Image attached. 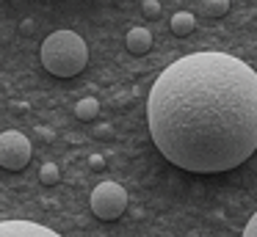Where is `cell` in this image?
I'll return each instance as SVG.
<instances>
[{"instance_id": "6", "label": "cell", "mask_w": 257, "mask_h": 237, "mask_svg": "<svg viewBox=\"0 0 257 237\" xmlns=\"http://www.w3.org/2000/svg\"><path fill=\"white\" fill-rule=\"evenodd\" d=\"M124 44H127V50L133 55H147L152 47V33L147 31V28H130Z\"/></svg>"}, {"instance_id": "10", "label": "cell", "mask_w": 257, "mask_h": 237, "mask_svg": "<svg viewBox=\"0 0 257 237\" xmlns=\"http://www.w3.org/2000/svg\"><path fill=\"white\" fill-rule=\"evenodd\" d=\"M229 11V0H207L205 3V14L207 17H224Z\"/></svg>"}, {"instance_id": "3", "label": "cell", "mask_w": 257, "mask_h": 237, "mask_svg": "<svg viewBox=\"0 0 257 237\" xmlns=\"http://www.w3.org/2000/svg\"><path fill=\"white\" fill-rule=\"evenodd\" d=\"M91 212L100 220H116L119 215L127 209V193H124L122 185L116 182H100V185L91 190Z\"/></svg>"}, {"instance_id": "11", "label": "cell", "mask_w": 257, "mask_h": 237, "mask_svg": "<svg viewBox=\"0 0 257 237\" xmlns=\"http://www.w3.org/2000/svg\"><path fill=\"white\" fill-rule=\"evenodd\" d=\"M141 11H144L150 20H155V17H161V3H158V0H144V3H141Z\"/></svg>"}, {"instance_id": "13", "label": "cell", "mask_w": 257, "mask_h": 237, "mask_svg": "<svg viewBox=\"0 0 257 237\" xmlns=\"http://www.w3.org/2000/svg\"><path fill=\"white\" fill-rule=\"evenodd\" d=\"M89 165H91V168H94V171H100V168H105V160H102L100 154H91Z\"/></svg>"}, {"instance_id": "4", "label": "cell", "mask_w": 257, "mask_h": 237, "mask_svg": "<svg viewBox=\"0 0 257 237\" xmlns=\"http://www.w3.org/2000/svg\"><path fill=\"white\" fill-rule=\"evenodd\" d=\"M31 163V141L17 130L0 132V165L6 171H23Z\"/></svg>"}, {"instance_id": "9", "label": "cell", "mask_w": 257, "mask_h": 237, "mask_svg": "<svg viewBox=\"0 0 257 237\" xmlns=\"http://www.w3.org/2000/svg\"><path fill=\"white\" fill-rule=\"evenodd\" d=\"M58 165L56 163H45L39 168V179H42V185H58Z\"/></svg>"}, {"instance_id": "1", "label": "cell", "mask_w": 257, "mask_h": 237, "mask_svg": "<svg viewBox=\"0 0 257 237\" xmlns=\"http://www.w3.org/2000/svg\"><path fill=\"white\" fill-rule=\"evenodd\" d=\"M147 121L158 152L191 174H218L257 149V72L229 53H191L152 83Z\"/></svg>"}, {"instance_id": "12", "label": "cell", "mask_w": 257, "mask_h": 237, "mask_svg": "<svg viewBox=\"0 0 257 237\" xmlns=\"http://www.w3.org/2000/svg\"><path fill=\"white\" fill-rule=\"evenodd\" d=\"M243 237H257V212L249 218V223H246V229H243Z\"/></svg>"}, {"instance_id": "8", "label": "cell", "mask_w": 257, "mask_h": 237, "mask_svg": "<svg viewBox=\"0 0 257 237\" xmlns=\"http://www.w3.org/2000/svg\"><path fill=\"white\" fill-rule=\"evenodd\" d=\"M97 113H100V102H97L94 97H86V99H80V102L75 105V116H78L80 121L97 119Z\"/></svg>"}, {"instance_id": "5", "label": "cell", "mask_w": 257, "mask_h": 237, "mask_svg": "<svg viewBox=\"0 0 257 237\" xmlns=\"http://www.w3.org/2000/svg\"><path fill=\"white\" fill-rule=\"evenodd\" d=\"M0 237H61L34 220H0Z\"/></svg>"}, {"instance_id": "7", "label": "cell", "mask_w": 257, "mask_h": 237, "mask_svg": "<svg viewBox=\"0 0 257 237\" xmlns=\"http://www.w3.org/2000/svg\"><path fill=\"white\" fill-rule=\"evenodd\" d=\"M194 25H196V20H194L191 11H177V14L172 17V31L177 33V36H188V33L194 31Z\"/></svg>"}, {"instance_id": "2", "label": "cell", "mask_w": 257, "mask_h": 237, "mask_svg": "<svg viewBox=\"0 0 257 237\" xmlns=\"http://www.w3.org/2000/svg\"><path fill=\"white\" fill-rule=\"evenodd\" d=\"M42 66L56 77H75L89 64V47L75 31H53L42 42Z\"/></svg>"}]
</instances>
